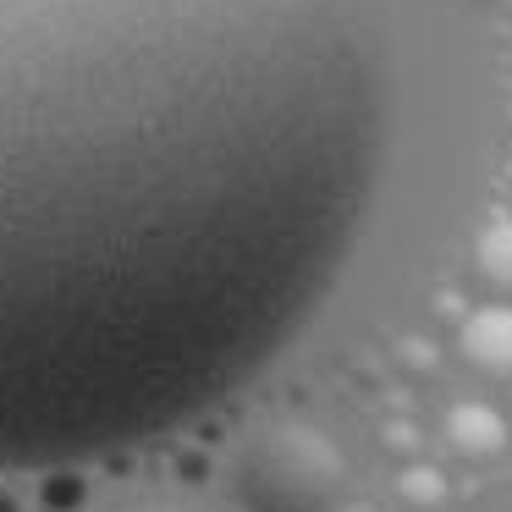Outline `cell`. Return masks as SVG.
<instances>
[{
	"label": "cell",
	"mask_w": 512,
	"mask_h": 512,
	"mask_svg": "<svg viewBox=\"0 0 512 512\" xmlns=\"http://www.w3.org/2000/svg\"><path fill=\"white\" fill-rule=\"evenodd\" d=\"M391 127V0H0V468L160 441L276 364Z\"/></svg>",
	"instance_id": "6da1fadb"
},
{
	"label": "cell",
	"mask_w": 512,
	"mask_h": 512,
	"mask_svg": "<svg viewBox=\"0 0 512 512\" xmlns=\"http://www.w3.org/2000/svg\"><path fill=\"white\" fill-rule=\"evenodd\" d=\"M243 512H331L342 501L347 463L331 435L303 419H270L243 435L226 468Z\"/></svg>",
	"instance_id": "7a4b0ae2"
},
{
	"label": "cell",
	"mask_w": 512,
	"mask_h": 512,
	"mask_svg": "<svg viewBox=\"0 0 512 512\" xmlns=\"http://www.w3.org/2000/svg\"><path fill=\"white\" fill-rule=\"evenodd\" d=\"M485 270L512 287V232H490V243H485Z\"/></svg>",
	"instance_id": "3957f363"
},
{
	"label": "cell",
	"mask_w": 512,
	"mask_h": 512,
	"mask_svg": "<svg viewBox=\"0 0 512 512\" xmlns=\"http://www.w3.org/2000/svg\"><path fill=\"white\" fill-rule=\"evenodd\" d=\"M468 512H512V474L501 479V485H490V490H485V496H479Z\"/></svg>",
	"instance_id": "277c9868"
}]
</instances>
